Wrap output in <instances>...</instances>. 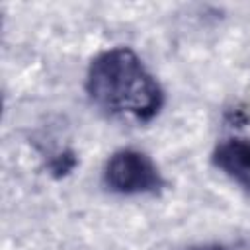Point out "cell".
<instances>
[{
	"label": "cell",
	"mask_w": 250,
	"mask_h": 250,
	"mask_svg": "<svg viewBox=\"0 0 250 250\" xmlns=\"http://www.w3.org/2000/svg\"><path fill=\"white\" fill-rule=\"evenodd\" d=\"M88 100L111 117L152 121L164 105V90L131 47H111L92 57L84 76Z\"/></svg>",
	"instance_id": "obj_1"
},
{
	"label": "cell",
	"mask_w": 250,
	"mask_h": 250,
	"mask_svg": "<svg viewBox=\"0 0 250 250\" xmlns=\"http://www.w3.org/2000/svg\"><path fill=\"white\" fill-rule=\"evenodd\" d=\"M102 182L115 195H154L166 184L156 162L137 148L115 150L104 164Z\"/></svg>",
	"instance_id": "obj_2"
},
{
	"label": "cell",
	"mask_w": 250,
	"mask_h": 250,
	"mask_svg": "<svg viewBox=\"0 0 250 250\" xmlns=\"http://www.w3.org/2000/svg\"><path fill=\"white\" fill-rule=\"evenodd\" d=\"M211 164L250 193V139H223L211 152Z\"/></svg>",
	"instance_id": "obj_3"
},
{
	"label": "cell",
	"mask_w": 250,
	"mask_h": 250,
	"mask_svg": "<svg viewBox=\"0 0 250 250\" xmlns=\"http://www.w3.org/2000/svg\"><path fill=\"white\" fill-rule=\"evenodd\" d=\"M78 160H76V154L72 150H64L61 154H57L51 162H49V170L55 178H62L66 174H70L74 168H76Z\"/></svg>",
	"instance_id": "obj_4"
},
{
	"label": "cell",
	"mask_w": 250,
	"mask_h": 250,
	"mask_svg": "<svg viewBox=\"0 0 250 250\" xmlns=\"http://www.w3.org/2000/svg\"><path fill=\"white\" fill-rule=\"evenodd\" d=\"M189 250H227V248L219 246V244H205V246H195V248H189Z\"/></svg>",
	"instance_id": "obj_5"
}]
</instances>
